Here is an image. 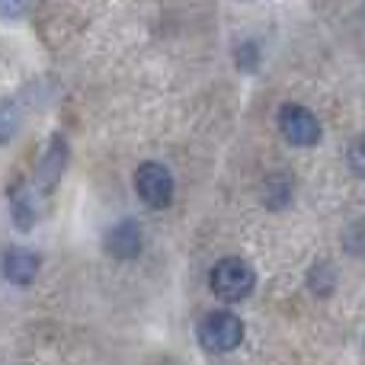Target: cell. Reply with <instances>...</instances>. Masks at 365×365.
I'll return each mask as SVG.
<instances>
[{"label": "cell", "mask_w": 365, "mask_h": 365, "mask_svg": "<svg viewBox=\"0 0 365 365\" xmlns=\"http://www.w3.org/2000/svg\"><path fill=\"white\" fill-rule=\"evenodd\" d=\"M346 160H349V170L359 173V177H365V135H359V138L349 145Z\"/></svg>", "instance_id": "12"}, {"label": "cell", "mask_w": 365, "mask_h": 365, "mask_svg": "<svg viewBox=\"0 0 365 365\" xmlns=\"http://www.w3.org/2000/svg\"><path fill=\"white\" fill-rule=\"evenodd\" d=\"M13 225H16L19 231H29V227L36 225V208H32L29 189L26 186L13 189Z\"/></svg>", "instance_id": "8"}, {"label": "cell", "mask_w": 365, "mask_h": 365, "mask_svg": "<svg viewBox=\"0 0 365 365\" xmlns=\"http://www.w3.org/2000/svg\"><path fill=\"white\" fill-rule=\"evenodd\" d=\"M311 289H314L317 295H327V292L334 289V269H330L327 263H317L314 269H311Z\"/></svg>", "instance_id": "11"}, {"label": "cell", "mask_w": 365, "mask_h": 365, "mask_svg": "<svg viewBox=\"0 0 365 365\" xmlns=\"http://www.w3.org/2000/svg\"><path fill=\"white\" fill-rule=\"evenodd\" d=\"M289 199H292V182L285 180V177H272V182H269V195H266V205L282 208Z\"/></svg>", "instance_id": "10"}, {"label": "cell", "mask_w": 365, "mask_h": 365, "mask_svg": "<svg viewBox=\"0 0 365 365\" xmlns=\"http://www.w3.org/2000/svg\"><path fill=\"white\" fill-rule=\"evenodd\" d=\"M26 6H29V0H0V16L4 19H16L26 13Z\"/></svg>", "instance_id": "13"}, {"label": "cell", "mask_w": 365, "mask_h": 365, "mask_svg": "<svg viewBox=\"0 0 365 365\" xmlns=\"http://www.w3.org/2000/svg\"><path fill=\"white\" fill-rule=\"evenodd\" d=\"M16 128H19V103L4 100L0 103V145H6L16 135Z\"/></svg>", "instance_id": "9"}, {"label": "cell", "mask_w": 365, "mask_h": 365, "mask_svg": "<svg viewBox=\"0 0 365 365\" xmlns=\"http://www.w3.org/2000/svg\"><path fill=\"white\" fill-rule=\"evenodd\" d=\"M64 167H68V141L61 138V135H55L48 145V151L42 154V160H38V173H36V186L42 195H48L51 189L58 186V180H61Z\"/></svg>", "instance_id": "5"}, {"label": "cell", "mask_w": 365, "mask_h": 365, "mask_svg": "<svg viewBox=\"0 0 365 365\" xmlns=\"http://www.w3.org/2000/svg\"><path fill=\"white\" fill-rule=\"evenodd\" d=\"M208 285H212V292L221 298V302H244V298L253 292V285H257V276H253L247 259L225 257L212 266Z\"/></svg>", "instance_id": "1"}, {"label": "cell", "mask_w": 365, "mask_h": 365, "mask_svg": "<svg viewBox=\"0 0 365 365\" xmlns=\"http://www.w3.org/2000/svg\"><path fill=\"white\" fill-rule=\"evenodd\" d=\"M38 269H42V259H38V253L26 250V247H13V250L4 253V276H6V282L29 285L32 279L38 276Z\"/></svg>", "instance_id": "6"}, {"label": "cell", "mask_w": 365, "mask_h": 365, "mask_svg": "<svg viewBox=\"0 0 365 365\" xmlns=\"http://www.w3.org/2000/svg\"><path fill=\"white\" fill-rule=\"evenodd\" d=\"M199 340L208 353H231L244 340V324L231 311H212L199 324Z\"/></svg>", "instance_id": "2"}, {"label": "cell", "mask_w": 365, "mask_h": 365, "mask_svg": "<svg viewBox=\"0 0 365 365\" xmlns=\"http://www.w3.org/2000/svg\"><path fill=\"white\" fill-rule=\"evenodd\" d=\"M141 227L135 221H119L113 231L106 234V253L115 259H135L141 253Z\"/></svg>", "instance_id": "7"}, {"label": "cell", "mask_w": 365, "mask_h": 365, "mask_svg": "<svg viewBox=\"0 0 365 365\" xmlns=\"http://www.w3.org/2000/svg\"><path fill=\"white\" fill-rule=\"evenodd\" d=\"M279 128H282V135L292 145L311 148L321 138V122H317V115L311 113L308 106H298V103H285V106L279 109Z\"/></svg>", "instance_id": "4"}, {"label": "cell", "mask_w": 365, "mask_h": 365, "mask_svg": "<svg viewBox=\"0 0 365 365\" xmlns=\"http://www.w3.org/2000/svg\"><path fill=\"white\" fill-rule=\"evenodd\" d=\"M135 189H138L141 202L151 208H167L173 202V177L158 160H148V164L138 167V173H135Z\"/></svg>", "instance_id": "3"}]
</instances>
